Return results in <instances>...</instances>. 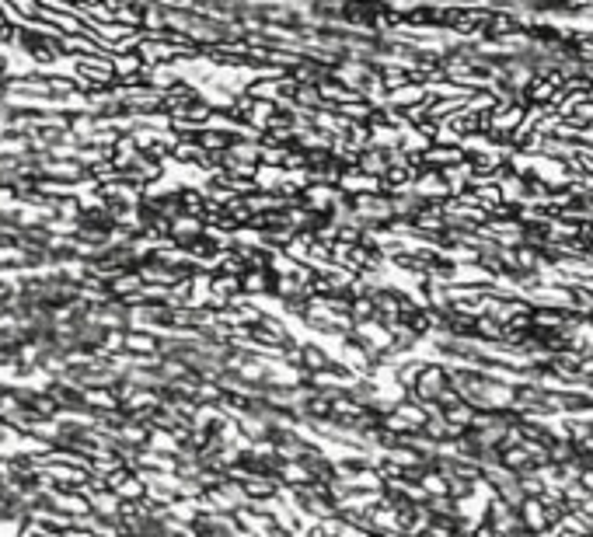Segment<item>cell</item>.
I'll return each mask as SVG.
<instances>
[{
    "mask_svg": "<svg viewBox=\"0 0 593 537\" xmlns=\"http://www.w3.org/2000/svg\"><path fill=\"white\" fill-rule=\"evenodd\" d=\"M304 352H307V356H304V363H307V367H314V370H321V367H325V360L318 356L321 349H304Z\"/></svg>",
    "mask_w": 593,
    "mask_h": 537,
    "instance_id": "obj_1",
    "label": "cell"
}]
</instances>
